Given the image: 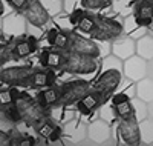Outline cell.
Wrapping results in <instances>:
<instances>
[{"mask_svg": "<svg viewBox=\"0 0 153 146\" xmlns=\"http://www.w3.org/2000/svg\"><path fill=\"white\" fill-rule=\"evenodd\" d=\"M123 68H124V74L130 80H141L143 77H146V72H147L146 59H143V57L130 56L127 59V62L123 65Z\"/></svg>", "mask_w": 153, "mask_h": 146, "instance_id": "17", "label": "cell"}, {"mask_svg": "<svg viewBox=\"0 0 153 146\" xmlns=\"http://www.w3.org/2000/svg\"><path fill=\"white\" fill-rule=\"evenodd\" d=\"M0 146H9V132L0 131Z\"/></svg>", "mask_w": 153, "mask_h": 146, "instance_id": "32", "label": "cell"}, {"mask_svg": "<svg viewBox=\"0 0 153 146\" xmlns=\"http://www.w3.org/2000/svg\"><path fill=\"white\" fill-rule=\"evenodd\" d=\"M97 68H98V65H97L95 57L68 51L63 71L69 72V74H92L97 71Z\"/></svg>", "mask_w": 153, "mask_h": 146, "instance_id": "3", "label": "cell"}, {"mask_svg": "<svg viewBox=\"0 0 153 146\" xmlns=\"http://www.w3.org/2000/svg\"><path fill=\"white\" fill-rule=\"evenodd\" d=\"M112 109L113 114L118 120H126V118H132L135 117L133 112V106L130 100H126V102H120V103H112Z\"/></svg>", "mask_w": 153, "mask_h": 146, "instance_id": "22", "label": "cell"}, {"mask_svg": "<svg viewBox=\"0 0 153 146\" xmlns=\"http://www.w3.org/2000/svg\"><path fill=\"white\" fill-rule=\"evenodd\" d=\"M136 52L143 59H153V37L146 35L136 43Z\"/></svg>", "mask_w": 153, "mask_h": 146, "instance_id": "23", "label": "cell"}, {"mask_svg": "<svg viewBox=\"0 0 153 146\" xmlns=\"http://www.w3.org/2000/svg\"><path fill=\"white\" fill-rule=\"evenodd\" d=\"M68 51H61L54 46L51 48H43L40 52V63L43 68L52 69V71H60L65 66Z\"/></svg>", "mask_w": 153, "mask_h": 146, "instance_id": "12", "label": "cell"}, {"mask_svg": "<svg viewBox=\"0 0 153 146\" xmlns=\"http://www.w3.org/2000/svg\"><path fill=\"white\" fill-rule=\"evenodd\" d=\"M91 89H92V85L87 80H71L68 83H63L61 85V106L75 105Z\"/></svg>", "mask_w": 153, "mask_h": 146, "instance_id": "5", "label": "cell"}, {"mask_svg": "<svg viewBox=\"0 0 153 146\" xmlns=\"http://www.w3.org/2000/svg\"><path fill=\"white\" fill-rule=\"evenodd\" d=\"M109 97L110 96H107V94H104V92L92 88L83 99H80L78 102L75 103V106H76V109H78L80 114L89 115V114H92L95 109H98L104 102H107Z\"/></svg>", "mask_w": 153, "mask_h": 146, "instance_id": "8", "label": "cell"}, {"mask_svg": "<svg viewBox=\"0 0 153 146\" xmlns=\"http://www.w3.org/2000/svg\"><path fill=\"white\" fill-rule=\"evenodd\" d=\"M35 143H37V140H35L32 135L23 134V137H22V140H20L19 146H32V144H35Z\"/></svg>", "mask_w": 153, "mask_h": 146, "instance_id": "31", "label": "cell"}, {"mask_svg": "<svg viewBox=\"0 0 153 146\" xmlns=\"http://www.w3.org/2000/svg\"><path fill=\"white\" fill-rule=\"evenodd\" d=\"M94 25H95V16H91L89 12L78 20V23L75 25V28L78 29L80 32H84V34H91L92 29H94Z\"/></svg>", "mask_w": 153, "mask_h": 146, "instance_id": "24", "label": "cell"}, {"mask_svg": "<svg viewBox=\"0 0 153 146\" xmlns=\"http://www.w3.org/2000/svg\"><path fill=\"white\" fill-rule=\"evenodd\" d=\"M57 80L55 71L52 69H32L31 75H29V82H28V88L31 89H43L48 86H52Z\"/></svg>", "mask_w": 153, "mask_h": 146, "instance_id": "14", "label": "cell"}, {"mask_svg": "<svg viewBox=\"0 0 153 146\" xmlns=\"http://www.w3.org/2000/svg\"><path fill=\"white\" fill-rule=\"evenodd\" d=\"M22 91L17 89V86H2L0 88V109L16 103V100L20 97Z\"/></svg>", "mask_w": 153, "mask_h": 146, "instance_id": "20", "label": "cell"}, {"mask_svg": "<svg viewBox=\"0 0 153 146\" xmlns=\"http://www.w3.org/2000/svg\"><path fill=\"white\" fill-rule=\"evenodd\" d=\"M16 106L20 115V122L26 123L28 126H34L45 117H49V111L37 102V99H32L28 92H23L16 100Z\"/></svg>", "mask_w": 153, "mask_h": 146, "instance_id": "1", "label": "cell"}, {"mask_svg": "<svg viewBox=\"0 0 153 146\" xmlns=\"http://www.w3.org/2000/svg\"><path fill=\"white\" fill-rule=\"evenodd\" d=\"M20 14L31 25L37 26V28H43V26L49 22V12L43 6L42 0H29L26 8H25Z\"/></svg>", "mask_w": 153, "mask_h": 146, "instance_id": "6", "label": "cell"}, {"mask_svg": "<svg viewBox=\"0 0 153 146\" xmlns=\"http://www.w3.org/2000/svg\"><path fill=\"white\" fill-rule=\"evenodd\" d=\"M3 112H5V115L8 117V120H11L12 123H19V122H20V115H19V111H17L16 103H12V105L6 106V108H3Z\"/></svg>", "mask_w": 153, "mask_h": 146, "instance_id": "27", "label": "cell"}, {"mask_svg": "<svg viewBox=\"0 0 153 146\" xmlns=\"http://www.w3.org/2000/svg\"><path fill=\"white\" fill-rule=\"evenodd\" d=\"M69 52H78V54H86L91 57H98L100 56V48L92 38H86L80 34L69 32Z\"/></svg>", "mask_w": 153, "mask_h": 146, "instance_id": "9", "label": "cell"}, {"mask_svg": "<svg viewBox=\"0 0 153 146\" xmlns=\"http://www.w3.org/2000/svg\"><path fill=\"white\" fill-rule=\"evenodd\" d=\"M135 23L141 28L153 23V0H138L133 12Z\"/></svg>", "mask_w": 153, "mask_h": 146, "instance_id": "15", "label": "cell"}, {"mask_svg": "<svg viewBox=\"0 0 153 146\" xmlns=\"http://www.w3.org/2000/svg\"><path fill=\"white\" fill-rule=\"evenodd\" d=\"M11 54L14 60H22V59H26L29 56H32L34 52H37L38 49V42L37 38L32 35H25V37H17L14 38L11 43Z\"/></svg>", "mask_w": 153, "mask_h": 146, "instance_id": "7", "label": "cell"}, {"mask_svg": "<svg viewBox=\"0 0 153 146\" xmlns=\"http://www.w3.org/2000/svg\"><path fill=\"white\" fill-rule=\"evenodd\" d=\"M136 2H138V0H136Z\"/></svg>", "mask_w": 153, "mask_h": 146, "instance_id": "35", "label": "cell"}, {"mask_svg": "<svg viewBox=\"0 0 153 146\" xmlns=\"http://www.w3.org/2000/svg\"><path fill=\"white\" fill-rule=\"evenodd\" d=\"M34 131L37 132V135L38 137H42V138H46L49 141H54V140H58L61 138V128L52 122L49 117H45L42 118L38 123H35L34 126Z\"/></svg>", "mask_w": 153, "mask_h": 146, "instance_id": "16", "label": "cell"}, {"mask_svg": "<svg viewBox=\"0 0 153 146\" xmlns=\"http://www.w3.org/2000/svg\"><path fill=\"white\" fill-rule=\"evenodd\" d=\"M152 60H153V59H152ZM152 65H153V63H152ZM152 71H153V66H152ZM152 77H153V74H152Z\"/></svg>", "mask_w": 153, "mask_h": 146, "instance_id": "34", "label": "cell"}, {"mask_svg": "<svg viewBox=\"0 0 153 146\" xmlns=\"http://www.w3.org/2000/svg\"><path fill=\"white\" fill-rule=\"evenodd\" d=\"M46 40H48L49 46H54L61 51L69 49V32L63 31L60 28H51L46 32Z\"/></svg>", "mask_w": 153, "mask_h": 146, "instance_id": "18", "label": "cell"}, {"mask_svg": "<svg viewBox=\"0 0 153 146\" xmlns=\"http://www.w3.org/2000/svg\"><path fill=\"white\" fill-rule=\"evenodd\" d=\"M6 2L14 8V9H17L19 12H22L25 8H26V5H28V2L29 0H6Z\"/></svg>", "mask_w": 153, "mask_h": 146, "instance_id": "30", "label": "cell"}, {"mask_svg": "<svg viewBox=\"0 0 153 146\" xmlns=\"http://www.w3.org/2000/svg\"><path fill=\"white\" fill-rule=\"evenodd\" d=\"M118 134L126 144L135 146L141 143V131H139V123L136 117L118 120Z\"/></svg>", "mask_w": 153, "mask_h": 146, "instance_id": "10", "label": "cell"}, {"mask_svg": "<svg viewBox=\"0 0 153 146\" xmlns=\"http://www.w3.org/2000/svg\"><path fill=\"white\" fill-rule=\"evenodd\" d=\"M109 134H110L109 126L103 120H97L89 126V138L97 143H101L106 138H109Z\"/></svg>", "mask_w": 153, "mask_h": 146, "instance_id": "19", "label": "cell"}, {"mask_svg": "<svg viewBox=\"0 0 153 146\" xmlns=\"http://www.w3.org/2000/svg\"><path fill=\"white\" fill-rule=\"evenodd\" d=\"M3 11H5V6H3V3H2V0H0V16L3 14Z\"/></svg>", "mask_w": 153, "mask_h": 146, "instance_id": "33", "label": "cell"}, {"mask_svg": "<svg viewBox=\"0 0 153 146\" xmlns=\"http://www.w3.org/2000/svg\"><path fill=\"white\" fill-rule=\"evenodd\" d=\"M12 54H11V48L9 45H5V43H0V65H5V63H9L12 62Z\"/></svg>", "mask_w": 153, "mask_h": 146, "instance_id": "28", "label": "cell"}, {"mask_svg": "<svg viewBox=\"0 0 153 146\" xmlns=\"http://www.w3.org/2000/svg\"><path fill=\"white\" fill-rule=\"evenodd\" d=\"M112 5V0H81V6L84 9H104Z\"/></svg>", "mask_w": 153, "mask_h": 146, "instance_id": "25", "label": "cell"}, {"mask_svg": "<svg viewBox=\"0 0 153 146\" xmlns=\"http://www.w3.org/2000/svg\"><path fill=\"white\" fill-rule=\"evenodd\" d=\"M136 96L143 102H153V77H143L136 85Z\"/></svg>", "mask_w": 153, "mask_h": 146, "instance_id": "21", "label": "cell"}, {"mask_svg": "<svg viewBox=\"0 0 153 146\" xmlns=\"http://www.w3.org/2000/svg\"><path fill=\"white\" fill-rule=\"evenodd\" d=\"M121 34H123V25L120 22L106 16H95V25L91 32L92 40L110 42L118 38Z\"/></svg>", "mask_w": 153, "mask_h": 146, "instance_id": "2", "label": "cell"}, {"mask_svg": "<svg viewBox=\"0 0 153 146\" xmlns=\"http://www.w3.org/2000/svg\"><path fill=\"white\" fill-rule=\"evenodd\" d=\"M121 83V72L118 69H104L97 78V82L92 85L94 89H98L107 96H112L113 91Z\"/></svg>", "mask_w": 153, "mask_h": 146, "instance_id": "11", "label": "cell"}, {"mask_svg": "<svg viewBox=\"0 0 153 146\" xmlns=\"http://www.w3.org/2000/svg\"><path fill=\"white\" fill-rule=\"evenodd\" d=\"M31 65H20V66H8L0 71V80L8 86L17 88H28L29 75L32 72Z\"/></svg>", "mask_w": 153, "mask_h": 146, "instance_id": "4", "label": "cell"}, {"mask_svg": "<svg viewBox=\"0 0 153 146\" xmlns=\"http://www.w3.org/2000/svg\"><path fill=\"white\" fill-rule=\"evenodd\" d=\"M113 52L115 56H120V57H127L129 59L133 54V45L130 42H124V43H117L113 46Z\"/></svg>", "mask_w": 153, "mask_h": 146, "instance_id": "26", "label": "cell"}, {"mask_svg": "<svg viewBox=\"0 0 153 146\" xmlns=\"http://www.w3.org/2000/svg\"><path fill=\"white\" fill-rule=\"evenodd\" d=\"M152 115H153V114H152Z\"/></svg>", "mask_w": 153, "mask_h": 146, "instance_id": "36", "label": "cell"}, {"mask_svg": "<svg viewBox=\"0 0 153 146\" xmlns=\"http://www.w3.org/2000/svg\"><path fill=\"white\" fill-rule=\"evenodd\" d=\"M37 102L40 103L45 109H52L61 106V85H52L43 88L40 92L37 94Z\"/></svg>", "mask_w": 153, "mask_h": 146, "instance_id": "13", "label": "cell"}, {"mask_svg": "<svg viewBox=\"0 0 153 146\" xmlns=\"http://www.w3.org/2000/svg\"><path fill=\"white\" fill-rule=\"evenodd\" d=\"M86 14V9L81 6V8H76V9H74L72 12H71V16H69V23L72 25V26H75L76 23H78V20L83 17Z\"/></svg>", "mask_w": 153, "mask_h": 146, "instance_id": "29", "label": "cell"}]
</instances>
